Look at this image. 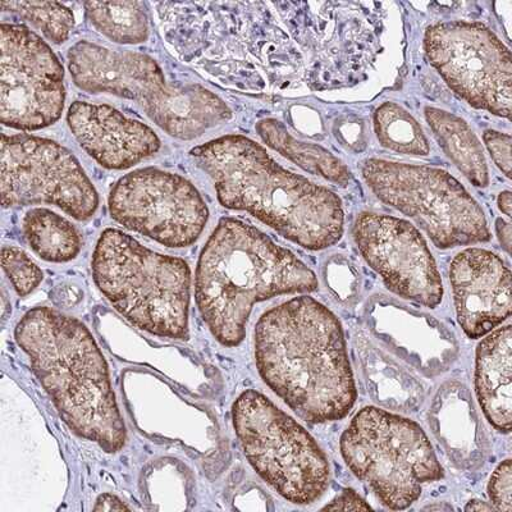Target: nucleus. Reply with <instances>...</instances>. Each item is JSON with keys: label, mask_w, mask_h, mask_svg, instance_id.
Segmentation results:
<instances>
[{"label": "nucleus", "mask_w": 512, "mask_h": 512, "mask_svg": "<svg viewBox=\"0 0 512 512\" xmlns=\"http://www.w3.org/2000/svg\"><path fill=\"white\" fill-rule=\"evenodd\" d=\"M91 272L105 299L132 326L153 336L189 340L192 277L186 260L108 228L96 242Z\"/></svg>", "instance_id": "423d86ee"}, {"label": "nucleus", "mask_w": 512, "mask_h": 512, "mask_svg": "<svg viewBox=\"0 0 512 512\" xmlns=\"http://www.w3.org/2000/svg\"><path fill=\"white\" fill-rule=\"evenodd\" d=\"M354 239L365 262L393 294L431 309L442 303L445 291L436 260L413 224L364 212L356 218Z\"/></svg>", "instance_id": "4468645a"}, {"label": "nucleus", "mask_w": 512, "mask_h": 512, "mask_svg": "<svg viewBox=\"0 0 512 512\" xmlns=\"http://www.w3.org/2000/svg\"><path fill=\"white\" fill-rule=\"evenodd\" d=\"M3 13H12L29 22L53 44L66 43L75 29L72 9L57 2H0Z\"/></svg>", "instance_id": "a878e982"}, {"label": "nucleus", "mask_w": 512, "mask_h": 512, "mask_svg": "<svg viewBox=\"0 0 512 512\" xmlns=\"http://www.w3.org/2000/svg\"><path fill=\"white\" fill-rule=\"evenodd\" d=\"M324 511H369L372 506L365 502L355 489L345 488L340 495L323 507Z\"/></svg>", "instance_id": "2f4dec72"}, {"label": "nucleus", "mask_w": 512, "mask_h": 512, "mask_svg": "<svg viewBox=\"0 0 512 512\" xmlns=\"http://www.w3.org/2000/svg\"><path fill=\"white\" fill-rule=\"evenodd\" d=\"M429 62L466 103L511 118L510 50L479 22H438L424 38Z\"/></svg>", "instance_id": "9b49d317"}, {"label": "nucleus", "mask_w": 512, "mask_h": 512, "mask_svg": "<svg viewBox=\"0 0 512 512\" xmlns=\"http://www.w3.org/2000/svg\"><path fill=\"white\" fill-rule=\"evenodd\" d=\"M364 320L370 335L425 377L442 376L459 358V341L446 324L390 297L373 296Z\"/></svg>", "instance_id": "2eb2a0df"}, {"label": "nucleus", "mask_w": 512, "mask_h": 512, "mask_svg": "<svg viewBox=\"0 0 512 512\" xmlns=\"http://www.w3.org/2000/svg\"><path fill=\"white\" fill-rule=\"evenodd\" d=\"M465 511H492L495 507L489 505L488 502L480 500H472L465 506Z\"/></svg>", "instance_id": "c9c22d12"}, {"label": "nucleus", "mask_w": 512, "mask_h": 512, "mask_svg": "<svg viewBox=\"0 0 512 512\" xmlns=\"http://www.w3.org/2000/svg\"><path fill=\"white\" fill-rule=\"evenodd\" d=\"M498 207L507 217H511L512 195L510 191L501 192L500 196H498Z\"/></svg>", "instance_id": "f704fd0d"}, {"label": "nucleus", "mask_w": 512, "mask_h": 512, "mask_svg": "<svg viewBox=\"0 0 512 512\" xmlns=\"http://www.w3.org/2000/svg\"><path fill=\"white\" fill-rule=\"evenodd\" d=\"M483 140L496 166L511 178V136L488 130L484 132Z\"/></svg>", "instance_id": "c756f323"}, {"label": "nucleus", "mask_w": 512, "mask_h": 512, "mask_svg": "<svg viewBox=\"0 0 512 512\" xmlns=\"http://www.w3.org/2000/svg\"><path fill=\"white\" fill-rule=\"evenodd\" d=\"M190 157L213 181L222 207L250 213L301 248L328 249L344 236L335 192L283 168L249 137H219L196 146Z\"/></svg>", "instance_id": "f03ea898"}, {"label": "nucleus", "mask_w": 512, "mask_h": 512, "mask_svg": "<svg viewBox=\"0 0 512 512\" xmlns=\"http://www.w3.org/2000/svg\"><path fill=\"white\" fill-rule=\"evenodd\" d=\"M488 496L495 510L512 511V465L510 459L502 461L493 472L489 479Z\"/></svg>", "instance_id": "c85d7f7f"}, {"label": "nucleus", "mask_w": 512, "mask_h": 512, "mask_svg": "<svg viewBox=\"0 0 512 512\" xmlns=\"http://www.w3.org/2000/svg\"><path fill=\"white\" fill-rule=\"evenodd\" d=\"M255 130L269 148L291 160L304 171L341 187L350 184V169L340 159L320 145L297 140L282 122L274 118H265L256 123Z\"/></svg>", "instance_id": "4be33fe9"}, {"label": "nucleus", "mask_w": 512, "mask_h": 512, "mask_svg": "<svg viewBox=\"0 0 512 512\" xmlns=\"http://www.w3.org/2000/svg\"><path fill=\"white\" fill-rule=\"evenodd\" d=\"M425 120L443 152L474 186L489 185V171L482 144L463 118L442 109L425 108Z\"/></svg>", "instance_id": "412c9836"}, {"label": "nucleus", "mask_w": 512, "mask_h": 512, "mask_svg": "<svg viewBox=\"0 0 512 512\" xmlns=\"http://www.w3.org/2000/svg\"><path fill=\"white\" fill-rule=\"evenodd\" d=\"M429 427L443 452L457 469L474 472L486 463L489 445L472 393L463 382L451 379L434 395Z\"/></svg>", "instance_id": "a211bd4d"}, {"label": "nucleus", "mask_w": 512, "mask_h": 512, "mask_svg": "<svg viewBox=\"0 0 512 512\" xmlns=\"http://www.w3.org/2000/svg\"><path fill=\"white\" fill-rule=\"evenodd\" d=\"M0 160L3 208L50 204L76 221L95 216L98 191L75 155L57 141L3 135Z\"/></svg>", "instance_id": "9d476101"}, {"label": "nucleus", "mask_w": 512, "mask_h": 512, "mask_svg": "<svg viewBox=\"0 0 512 512\" xmlns=\"http://www.w3.org/2000/svg\"><path fill=\"white\" fill-rule=\"evenodd\" d=\"M324 278L332 295L340 303L350 304L359 294V276L349 260L335 255L326 263Z\"/></svg>", "instance_id": "cd10ccee"}, {"label": "nucleus", "mask_w": 512, "mask_h": 512, "mask_svg": "<svg viewBox=\"0 0 512 512\" xmlns=\"http://www.w3.org/2000/svg\"><path fill=\"white\" fill-rule=\"evenodd\" d=\"M86 17L94 29L113 43L137 45L150 35L148 6L143 2H86Z\"/></svg>", "instance_id": "b1692460"}, {"label": "nucleus", "mask_w": 512, "mask_h": 512, "mask_svg": "<svg viewBox=\"0 0 512 512\" xmlns=\"http://www.w3.org/2000/svg\"><path fill=\"white\" fill-rule=\"evenodd\" d=\"M361 175L379 200L414 219L437 248L491 240L483 209L443 169L373 158L361 164Z\"/></svg>", "instance_id": "1a4fd4ad"}, {"label": "nucleus", "mask_w": 512, "mask_h": 512, "mask_svg": "<svg viewBox=\"0 0 512 512\" xmlns=\"http://www.w3.org/2000/svg\"><path fill=\"white\" fill-rule=\"evenodd\" d=\"M0 117L4 126L38 131L61 118L64 70L57 54L25 25H2Z\"/></svg>", "instance_id": "ddd939ff"}, {"label": "nucleus", "mask_w": 512, "mask_h": 512, "mask_svg": "<svg viewBox=\"0 0 512 512\" xmlns=\"http://www.w3.org/2000/svg\"><path fill=\"white\" fill-rule=\"evenodd\" d=\"M450 281L457 320L472 340L487 336L510 318L511 272L492 251H461L452 260Z\"/></svg>", "instance_id": "dca6fc26"}, {"label": "nucleus", "mask_w": 512, "mask_h": 512, "mask_svg": "<svg viewBox=\"0 0 512 512\" xmlns=\"http://www.w3.org/2000/svg\"><path fill=\"white\" fill-rule=\"evenodd\" d=\"M374 130L379 143L392 152L425 157L431 152L423 128L406 109L396 103H383L374 113Z\"/></svg>", "instance_id": "393cba45"}, {"label": "nucleus", "mask_w": 512, "mask_h": 512, "mask_svg": "<svg viewBox=\"0 0 512 512\" xmlns=\"http://www.w3.org/2000/svg\"><path fill=\"white\" fill-rule=\"evenodd\" d=\"M496 231L501 245L504 246L506 253H511V224L504 221V219H497Z\"/></svg>", "instance_id": "72a5a7b5"}, {"label": "nucleus", "mask_w": 512, "mask_h": 512, "mask_svg": "<svg viewBox=\"0 0 512 512\" xmlns=\"http://www.w3.org/2000/svg\"><path fill=\"white\" fill-rule=\"evenodd\" d=\"M67 61L77 88L132 100L175 139L195 140L232 120L230 107L218 95L201 85L172 84L148 54L81 40L68 50Z\"/></svg>", "instance_id": "39448f33"}, {"label": "nucleus", "mask_w": 512, "mask_h": 512, "mask_svg": "<svg viewBox=\"0 0 512 512\" xmlns=\"http://www.w3.org/2000/svg\"><path fill=\"white\" fill-rule=\"evenodd\" d=\"M67 123L81 149L111 171L132 168L162 146L152 127L107 104L75 102L68 108Z\"/></svg>", "instance_id": "f3484780"}, {"label": "nucleus", "mask_w": 512, "mask_h": 512, "mask_svg": "<svg viewBox=\"0 0 512 512\" xmlns=\"http://www.w3.org/2000/svg\"><path fill=\"white\" fill-rule=\"evenodd\" d=\"M340 448L351 473L390 510L409 509L422 496L424 484L445 477L423 428L374 406L351 419Z\"/></svg>", "instance_id": "0eeeda50"}, {"label": "nucleus", "mask_w": 512, "mask_h": 512, "mask_svg": "<svg viewBox=\"0 0 512 512\" xmlns=\"http://www.w3.org/2000/svg\"><path fill=\"white\" fill-rule=\"evenodd\" d=\"M511 326L484 336L475 354V392L484 415L496 431L512 427Z\"/></svg>", "instance_id": "6ab92c4d"}, {"label": "nucleus", "mask_w": 512, "mask_h": 512, "mask_svg": "<svg viewBox=\"0 0 512 512\" xmlns=\"http://www.w3.org/2000/svg\"><path fill=\"white\" fill-rule=\"evenodd\" d=\"M318 287L315 273L292 251L250 224L222 218L199 256L195 301L219 344L237 347L255 304Z\"/></svg>", "instance_id": "20e7f679"}, {"label": "nucleus", "mask_w": 512, "mask_h": 512, "mask_svg": "<svg viewBox=\"0 0 512 512\" xmlns=\"http://www.w3.org/2000/svg\"><path fill=\"white\" fill-rule=\"evenodd\" d=\"M109 214L126 230L167 248H189L209 221L203 196L187 178L159 168H141L113 185Z\"/></svg>", "instance_id": "f8f14e48"}, {"label": "nucleus", "mask_w": 512, "mask_h": 512, "mask_svg": "<svg viewBox=\"0 0 512 512\" xmlns=\"http://www.w3.org/2000/svg\"><path fill=\"white\" fill-rule=\"evenodd\" d=\"M2 267L13 290L21 297L30 295L44 280L39 265L24 250L15 246H3Z\"/></svg>", "instance_id": "bb28decb"}, {"label": "nucleus", "mask_w": 512, "mask_h": 512, "mask_svg": "<svg viewBox=\"0 0 512 512\" xmlns=\"http://www.w3.org/2000/svg\"><path fill=\"white\" fill-rule=\"evenodd\" d=\"M335 134L337 139L347 148L360 152L367 145V135H365L364 123L356 118H345L335 125Z\"/></svg>", "instance_id": "7c9ffc66"}, {"label": "nucleus", "mask_w": 512, "mask_h": 512, "mask_svg": "<svg viewBox=\"0 0 512 512\" xmlns=\"http://www.w3.org/2000/svg\"><path fill=\"white\" fill-rule=\"evenodd\" d=\"M259 376L305 422H337L358 399L344 328L335 314L309 296L265 312L256 323Z\"/></svg>", "instance_id": "f257e3e1"}, {"label": "nucleus", "mask_w": 512, "mask_h": 512, "mask_svg": "<svg viewBox=\"0 0 512 512\" xmlns=\"http://www.w3.org/2000/svg\"><path fill=\"white\" fill-rule=\"evenodd\" d=\"M22 231L32 251L49 263L71 262L84 245L79 228L47 208L29 210L22 221Z\"/></svg>", "instance_id": "5701e85b"}, {"label": "nucleus", "mask_w": 512, "mask_h": 512, "mask_svg": "<svg viewBox=\"0 0 512 512\" xmlns=\"http://www.w3.org/2000/svg\"><path fill=\"white\" fill-rule=\"evenodd\" d=\"M232 423L255 473L294 505H312L329 486L326 454L303 425L267 396L246 390L232 406Z\"/></svg>", "instance_id": "6e6552de"}, {"label": "nucleus", "mask_w": 512, "mask_h": 512, "mask_svg": "<svg viewBox=\"0 0 512 512\" xmlns=\"http://www.w3.org/2000/svg\"><path fill=\"white\" fill-rule=\"evenodd\" d=\"M355 351L368 395L376 404L400 413H413L423 405L424 383L399 361L361 333L355 338Z\"/></svg>", "instance_id": "aec40b11"}, {"label": "nucleus", "mask_w": 512, "mask_h": 512, "mask_svg": "<svg viewBox=\"0 0 512 512\" xmlns=\"http://www.w3.org/2000/svg\"><path fill=\"white\" fill-rule=\"evenodd\" d=\"M424 510H431V511H450L452 510V506L447 505L446 502H442V505H429L427 507H424Z\"/></svg>", "instance_id": "e433bc0d"}, {"label": "nucleus", "mask_w": 512, "mask_h": 512, "mask_svg": "<svg viewBox=\"0 0 512 512\" xmlns=\"http://www.w3.org/2000/svg\"><path fill=\"white\" fill-rule=\"evenodd\" d=\"M94 511H125L130 510L125 502L120 500L117 496L111 495V493H103L98 497L93 507Z\"/></svg>", "instance_id": "473e14b6"}, {"label": "nucleus", "mask_w": 512, "mask_h": 512, "mask_svg": "<svg viewBox=\"0 0 512 512\" xmlns=\"http://www.w3.org/2000/svg\"><path fill=\"white\" fill-rule=\"evenodd\" d=\"M15 340L67 427L108 454L120 452L127 443L126 425L107 360L89 328L38 306L17 323Z\"/></svg>", "instance_id": "7ed1b4c3"}]
</instances>
